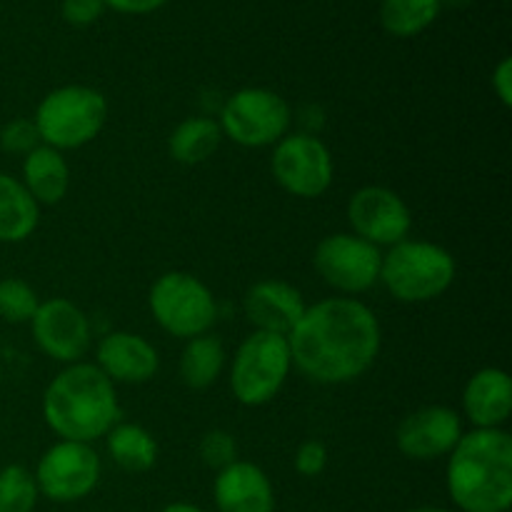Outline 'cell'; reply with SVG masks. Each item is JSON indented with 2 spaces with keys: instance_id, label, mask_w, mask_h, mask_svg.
<instances>
[{
  "instance_id": "obj_1",
  "label": "cell",
  "mask_w": 512,
  "mask_h": 512,
  "mask_svg": "<svg viewBox=\"0 0 512 512\" xmlns=\"http://www.w3.org/2000/svg\"><path fill=\"white\" fill-rule=\"evenodd\" d=\"M293 368L310 383L345 385L363 378L383 348V328L358 298H325L308 305L288 335Z\"/></svg>"
},
{
  "instance_id": "obj_2",
  "label": "cell",
  "mask_w": 512,
  "mask_h": 512,
  "mask_svg": "<svg viewBox=\"0 0 512 512\" xmlns=\"http://www.w3.org/2000/svg\"><path fill=\"white\" fill-rule=\"evenodd\" d=\"M445 488L460 512H510L512 438L505 428L463 433L445 465Z\"/></svg>"
},
{
  "instance_id": "obj_3",
  "label": "cell",
  "mask_w": 512,
  "mask_h": 512,
  "mask_svg": "<svg viewBox=\"0 0 512 512\" xmlns=\"http://www.w3.org/2000/svg\"><path fill=\"white\" fill-rule=\"evenodd\" d=\"M43 420L60 440L93 445L120 423L115 383L95 363L65 365L45 388Z\"/></svg>"
},
{
  "instance_id": "obj_4",
  "label": "cell",
  "mask_w": 512,
  "mask_h": 512,
  "mask_svg": "<svg viewBox=\"0 0 512 512\" xmlns=\"http://www.w3.org/2000/svg\"><path fill=\"white\" fill-rule=\"evenodd\" d=\"M458 275V263L448 248L430 240H403L388 248L380 263V280L398 303H433L448 293Z\"/></svg>"
},
{
  "instance_id": "obj_5",
  "label": "cell",
  "mask_w": 512,
  "mask_h": 512,
  "mask_svg": "<svg viewBox=\"0 0 512 512\" xmlns=\"http://www.w3.org/2000/svg\"><path fill=\"white\" fill-rule=\"evenodd\" d=\"M108 120V100L93 85H60L38 103L33 115L40 143L48 148L78 150L93 143Z\"/></svg>"
},
{
  "instance_id": "obj_6",
  "label": "cell",
  "mask_w": 512,
  "mask_h": 512,
  "mask_svg": "<svg viewBox=\"0 0 512 512\" xmlns=\"http://www.w3.org/2000/svg\"><path fill=\"white\" fill-rule=\"evenodd\" d=\"M148 308L160 330L180 340L210 333L218 320L213 290L188 270H168L155 278L148 293Z\"/></svg>"
},
{
  "instance_id": "obj_7",
  "label": "cell",
  "mask_w": 512,
  "mask_h": 512,
  "mask_svg": "<svg viewBox=\"0 0 512 512\" xmlns=\"http://www.w3.org/2000/svg\"><path fill=\"white\" fill-rule=\"evenodd\" d=\"M293 370L288 338L253 333L238 345L230 363V393L245 408H263L283 390Z\"/></svg>"
},
{
  "instance_id": "obj_8",
  "label": "cell",
  "mask_w": 512,
  "mask_h": 512,
  "mask_svg": "<svg viewBox=\"0 0 512 512\" xmlns=\"http://www.w3.org/2000/svg\"><path fill=\"white\" fill-rule=\"evenodd\" d=\"M218 125L240 148H273L290 133L293 108L270 88H240L220 108Z\"/></svg>"
},
{
  "instance_id": "obj_9",
  "label": "cell",
  "mask_w": 512,
  "mask_h": 512,
  "mask_svg": "<svg viewBox=\"0 0 512 512\" xmlns=\"http://www.w3.org/2000/svg\"><path fill=\"white\" fill-rule=\"evenodd\" d=\"M40 498L50 503H78L95 493L103 478V460L90 443L58 440L40 455L33 470Z\"/></svg>"
},
{
  "instance_id": "obj_10",
  "label": "cell",
  "mask_w": 512,
  "mask_h": 512,
  "mask_svg": "<svg viewBox=\"0 0 512 512\" xmlns=\"http://www.w3.org/2000/svg\"><path fill=\"white\" fill-rule=\"evenodd\" d=\"M270 173L288 195L313 200L328 193L333 185L335 160L318 135L288 133L273 145Z\"/></svg>"
},
{
  "instance_id": "obj_11",
  "label": "cell",
  "mask_w": 512,
  "mask_h": 512,
  "mask_svg": "<svg viewBox=\"0 0 512 512\" xmlns=\"http://www.w3.org/2000/svg\"><path fill=\"white\" fill-rule=\"evenodd\" d=\"M383 250L353 233L325 235L313 253L315 273L345 298L368 293L380 280Z\"/></svg>"
},
{
  "instance_id": "obj_12",
  "label": "cell",
  "mask_w": 512,
  "mask_h": 512,
  "mask_svg": "<svg viewBox=\"0 0 512 512\" xmlns=\"http://www.w3.org/2000/svg\"><path fill=\"white\" fill-rule=\"evenodd\" d=\"M348 223L353 235L375 248H393L408 240L413 230L410 205L385 185H365L348 200Z\"/></svg>"
},
{
  "instance_id": "obj_13",
  "label": "cell",
  "mask_w": 512,
  "mask_h": 512,
  "mask_svg": "<svg viewBox=\"0 0 512 512\" xmlns=\"http://www.w3.org/2000/svg\"><path fill=\"white\" fill-rule=\"evenodd\" d=\"M40 353L63 365L80 363L93 345V325L85 310L68 298L40 300L30 320Z\"/></svg>"
},
{
  "instance_id": "obj_14",
  "label": "cell",
  "mask_w": 512,
  "mask_h": 512,
  "mask_svg": "<svg viewBox=\"0 0 512 512\" xmlns=\"http://www.w3.org/2000/svg\"><path fill=\"white\" fill-rule=\"evenodd\" d=\"M463 418L448 405H425L405 415L395 430V445L400 455L415 463L448 458L463 438Z\"/></svg>"
},
{
  "instance_id": "obj_15",
  "label": "cell",
  "mask_w": 512,
  "mask_h": 512,
  "mask_svg": "<svg viewBox=\"0 0 512 512\" xmlns=\"http://www.w3.org/2000/svg\"><path fill=\"white\" fill-rule=\"evenodd\" d=\"M305 303L303 293L293 283L280 278H265L250 285L243 298L245 320L258 333H273L288 338L295 325L303 318Z\"/></svg>"
},
{
  "instance_id": "obj_16",
  "label": "cell",
  "mask_w": 512,
  "mask_h": 512,
  "mask_svg": "<svg viewBox=\"0 0 512 512\" xmlns=\"http://www.w3.org/2000/svg\"><path fill=\"white\" fill-rule=\"evenodd\" d=\"M95 365L115 385H145L158 375L160 353L143 335L113 330L100 338L95 348Z\"/></svg>"
},
{
  "instance_id": "obj_17",
  "label": "cell",
  "mask_w": 512,
  "mask_h": 512,
  "mask_svg": "<svg viewBox=\"0 0 512 512\" xmlns=\"http://www.w3.org/2000/svg\"><path fill=\"white\" fill-rule=\"evenodd\" d=\"M213 503L218 512H275L273 480L260 465L235 460L215 473Z\"/></svg>"
},
{
  "instance_id": "obj_18",
  "label": "cell",
  "mask_w": 512,
  "mask_h": 512,
  "mask_svg": "<svg viewBox=\"0 0 512 512\" xmlns=\"http://www.w3.org/2000/svg\"><path fill=\"white\" fill-rule=\"evenodd\" d=\"M512 413V380L503 368H480L463 388V415L478 430L505 428Z\"/></svg>"
},
{
  "instance_id": "obj_19",
  "label": "cell",
  "mask_w": 512,
  "mask_h": 512,
  "mask_svg": "<svg viewBox=\"0 0 512 512\" xmlns=\"http://www.w3.org/2000/svg\"><path fill=\"white\" fill-rule=\"evenodd\" d=\"M20 183L25 185L35 203L58 205L70 190V165L60 150L48 148L40 143L38 148L30 150L23 158L20 168Z\"/></svg>"
},
{
  "instance_id": "obj_20",
  "label": "cell",
  "mask_w": 512,
  "mask_h": 512,
  "mask_svg": "<svg viewBox=\"0 0 512 512\" xmlns=\"http://www.w3.org/2000/svg\"><path fill=\"white\" fill-rule=\"evenodd\" d=\"M40 225V205L20 178L0 173V243H25Z\"/></svg>"
},
{
  "instance_id": "obj_21",
  "label": "cell",
  "mask_w": 512,
  "mask_h": 512,
  "mask_svg": "<svg viewBox=\"0 0 512 512\" xmlns=\"http://www.w3.org/2000/svg\"><path fill=\"white\" fill-rule=\"evenodd\" d=\"M105 448H108L110 460L118 465L125 473H148L158 463V440L150 430H145L143 425L135 423H118L110 428V433L105 435Z\"/></svg>"
},
{
  "instance_id": "obj_22",
  "label": "cell",
  "mask_w": 512,
  "mask_h": 512,
  "mask_svg": "<svg viewBox=\"0 0 512 512\" xmlns=\"http://www.w3.org/2000/svg\"><path fill=\"white\" fill-rule=\"evenodd\" d=\"M223 140L218 120L208 115H193L180 120L173 128L168 138V153L180 165H200L218 153Z\"/></svg>"
},
{
  "instance_id": "obj_23",
  "label": "cell",
  "mask_w": 512,
  "mask_h": 512,
  "mask_svg": "<svg viewBox=\"0 0 512 512\" xmlns=\"http://www.w3.org/2000/svg\"><path fill=\"white\" fill-rule=\"evenodd\" d=\"M225 358H228L225 345L218 335L205 333L198 335V338L185 340V348L180 353L178 363L180 380L190 390H208L223 375Z\"/></svg>"
},
{
  "instance_id": "obj_24",
  "label": "cell",
  "mask_w": 512,
  "mask_h": 512,
  "mask_svg": "<svg viewBox=\"0 0 512 512\" xmlns=\"http://www.w3.org/2000/svg\"><path fill=\"white\" fill-rule=\"evenodd\" d=\"M440 0H383L380 23L393 38H415L438 20Z\"/></svg>"
},
{
  "instance_id": "obj_25",
  "label": "cell",
  "mask_w": 512,
  "mask_h": 512,
  "mask_svg": "<svg viewBox=\"0 0 512 512\" xmlns=\"http://www.w3.org/2000/svg\"><path fill=\"white\" fill-rule=\"evenodd\" d=\"M40 500L33 470L25 465H5L0 470V512H35Z\"/></svg>"
},
{
  "instance_id": "obj_26",
  "label": "cell",
  "mask_w": 512,
  "mask_h": 512,
  "mask_svg": "<svg viewBox=\"0 0 512 512\" xmlns=\"http://www.w3.org/2000/svg\"><path fill=\"white\" fill-rule=\"evenodd\" d=\"M40 298L33 285L23 278H3L0 280V318L5 323L23 325L30 323L38 310Z\"/></svg>"
},
{
  "instance_id": "obj_27",
  "label": "cell",
  "mask_w": 512,
  "mask_h": 512,
  "mask_svg": "<svg viewBox=\"0 0 512 512\" xmlns=\"http://www.w3.org/2000/svg\"><path fill=\"white\" fill-rule=\"evenodd\" d=\"M198 455L203 460L205 468L210 470H223L228 465H233L238 458V440H235L233 433L223 428H213L200 438L198 445Z\"/></svg>"
},
{
  "instance_id": "obj_28",
  "label": "cell",
  "mask_w": 512,
  "mask_h": 512,
  "mask_svg": "<svg viewBox=\"0 0 512 512\" xmlns=\"http://www.w3.org/2000/svg\"><path fill=\"white\" fill-rule=\"evenodd\" d=\"M40 145V135L30 118H13L0 128V148L10 155H28Z\"/></svg>"
},
{
  "instance_id": "obj_29",
  "label": "cell",
  "mask_w": 512,
  "mask_h": 512,
  "mask_svg": "<svg viewBox=\"0 0 512 512\" xmlns=\"http://www.w3.org/2000/svg\"><path fill=\"white\" fill-rule=\"evenodd\" d=\"M328 448L320 440H305V443L298 445L295 450V473L303 475V478H318V475L325 473L328 468Z\"/></svg>"
},
{
  "instance_id": "obj_30",
  "label": "cell",
  "mask_w": 512,
  "mask_h": 512,
  "mask_svg": "<svg viewBox=\"0 0 512 512\" xmlns=\"http://www.w3.org/2000/svg\"><path fill=\"white\" fill-rule=\"evenodd\" d=\"M60 13L65 23L73 28H88L105 13V3L103 0H63Z\"/></svg>"
},
{
  "instance_id": "obj_31",
  "label": "cell",
  "mask_w": 512,
  "mask_h": 512,
  "mask_svg": "<svg viewBox=\"0 0 512 512\" xmlns=\"http://www.w3.org/2000/svg\"><path fill=\"white\" fill-rule=\"evenodd\" d=\"M490 85H493L495 98L503 103V108H512V58H503L495 65Z\"/></svg>"
},
{
  "instance_id": "obj_32",
  "label": "cell",
  "mask_w": 512,
  "mask_h": 512,
  "mask_svg": "<svg viewBox=\"0 0 512 512\" xmlns=\"http://www.w3.org/2000/svg\"><path fill=\"white\" fill-rule=\"evenodd\" d=\"M105 8H113L115 13L123 15H148L163 8L168 0H103Z\"/></svg>"
},
{
  "instance_id": "obj_33",
  "label": "cell",
  "mask_w": 512,
  "mask_h": 512,
  "mask_svg": "<svg viewBox=\"0 0 512 512\" xmlns=\"http://www.w3.org/2000/svg\"><path fill=\"white\" fill-rule=\"evenodd\" d=\"M160 512H205V510L198 508V505H193V503H170V505H165Z\"/></svg>"
},
{
  "instance_id": "obj_34",
  "label": "cell",
  "mask_w": 512,
  "mask_h": 512,
  "mask_svg": "<svg viewBox=\"0 0 512 512\" xmlns=\"http://www.w3.org/2000/svg\"><path fill=\"white\" fill-rule=\"evenodd\" d=\"M405 512H453V510H448V508H438V505H420V508L405 510Z\"/></svg>"
},
{
  "instance_id": "obj_35",
  "label": "cell",
  "mask_w": 512,
  "mask_h": 512,
  "mask_svg": "<svg viewBox=\"0 0 512 512\" xmlns=\"http://www.w3.org/2000/svg\"><path fill=\"white\" fill-rule=\"evenodd\" d=\"M440 3H443V8H445V5H450V8H465L470 0H440Z\"/></svg>"
}]
</instances>
